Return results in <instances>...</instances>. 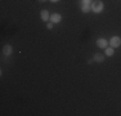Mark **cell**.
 Instances as JSON below:
<instances>
[{"mask_svg":"<svg viewBox=\"0 0 121 116\" xmlns=\"http://www.w3.org/2000/svg\"><path fill=\"white\" fill-rule=\"evenodd\" d=\"M103 8H104V4H103L102 0H95V1L91 3V10L94 12V13H102Z\"/></svg>","mask_w":121,"mask_h":116,"instance_id":"1","label":"cell"},{"mask_svg":"<svg viewBox=\"0 0 121 116\" xmlns=\"http://www.w3.org/2000/svg\"><path fill=\"white\" fill-rule=\"evenodd\" d=\"M109 44H111L112 48H119V46L121 45V37H119V36L111 37V40H109Z\"/></svg>","mask_w":121,"mask_h":116,"instance_id":"2","label":"cell"},{"mask_svg":"<svg viewBox=\"0 0 121 116\" xmlns=\"http://www.w3.org/2000/svg\"><path fill=\"white\" fill-rule=\"evenodd\" d=\"M97 45H98V48L106 49V48H107V45H108V41L106 39H103V37H99V39L97 40Z\"/></svg>","mask_w":121,"mask_h":116,"instance_id":"3","label":"cell"},{"mask_svg":"<svg viewBox=\"0 0 121 116\" xmlns=\"http://www.w3.org/2000/svg\"><path fill=\"white\" fill-rule=\"evenodd\" d=\"M60 21H62V16L58 13H54V14H52L50 16V22H53V23H59Z\"/></svg>","mask_w":121,"mask_h":116,"instance_id":"4","label":"cell"},{"mask_svg":"<svg viewBox=\"0 0 121 116\" xmlns=\"http://www.w3.org/2000/svg\"><path fill=\"white\" fill-rule=\"evenodd\" d=\"M3 53H4V56H10V54L13 53V46L7 44L4 48H3Z\"/></svg>","mask_w":121,"mask_h":116,"instance_id":"5","label":"cell"},{"mask_svg":"<svg viewBox=\"0 0 121 116\" xmlns=\"http://www.w3.org/2000/svg\"><path fill=\"white\" fill-rule=\"evenodd\" d=\"M95 62H98V63H102L103 61H104V56L103 54H100V53H95L94 54V58H93Z\"/></svg>","mask_w":121,"mask_h":116,"instance_id":"6","label":"cell"},{"mask_svg":"<svg viewBox=\"0 0 121 116\" xmlns=\"http://www.w3.org/2000/svg\"><path fill=\"white\" fill-rule=\"evenodd\" d=\"M41 19H43V21H45V22H47V21H49V13H48V10H41Z\"/></svg>","mask_w":121,"mask_h":116,"instance_id":"7","label":"cell"},{"mask_svg":"<svg viewBox=\"0 0 121 116\" xmlns=\"http://www.w3.org/2000/svg\"><path fill=\"white\" fill-rule=\"evenodd\" d=\"M90 9H91V7L89 4H81V10L84 12V13H88Z\"/></svg>","mask_w":121,"mask_h":116,"instance_id":"8","label":"cell"},{"mask_svg":"<svg viewBox=\"0 0 121 116\" xmlns=\"http://www.w3.org/2000/svg\"><path fill=\"white\" fill-rule=\"evenodd\" d=\"M113 53H115V50H113V48H106V56H108V57H112L113 56Z\"/></svg>","mask_w":121,"mask_h":116,"instance_id":"9","label":"cell"},{"mask_svg":"<svg viewBox=\"0 0 121 116\" xmlns=\"http://www.w3.org/2000/svg\"><path fill=\"white\" fill-rule=\"evenodd\" d=\"M53 25H54L53 22H48L47 23V28H48V30H52V28H53Z\"/></svg>","mask_w":121,"mask_h":116,"instance_id":"10","label":"cell"},{"mask_svg":"<svg viewBox=\"0 0 121 116\" xmlns=\"http://www.w3.org/2000/svg\"><path fill=\"white\" fill-rule=\"evenodd\" d=\"M90 3H91V0H81V4H89L90 5Z\"/></svg>","mask_w":121,"mask_h":116,"instance_id":"11","label":"cell"},{"mask_svg":"<svg viewBox=\"0 0 121 116\" xmlns=\"http://www.w3.org/2000/svg\"><path fill=\"white\" fill-rule=\"evenodd\" d=\"M52 3H57V1H59V0H50Z\"/></svg>","mask_w":121,"mask_h":116,"instance_id":"12","label":"cell"},{"mask_svg":"<svg viewBox=\"0 0 121 116\" xmlns=\"http://www.w3.org/2000/svg\"><path fill=\"white\" fill-rule=\"evenodd\" d=\"M40 1H45V0H40Z\"/></svg>","mask_w":121,"mask_h":116,"instance_id":"13","label":"cell"}]
</instances>
